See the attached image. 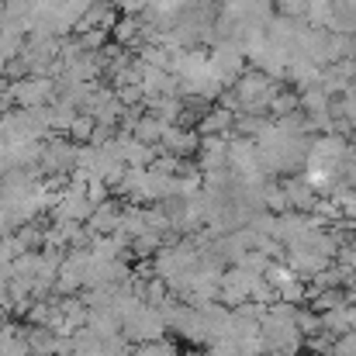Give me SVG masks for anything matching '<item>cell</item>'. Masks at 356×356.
Here are the masks:
<instances>
[{"label":"cell","instance_id":"cell-1","mask_svg":"<svg viewBox=\"0 0 356 356\" xmlns=\"http://www.w3.org/2000/svg\"><path fill=\"white\" fill-rule=\"evenodd\" d=\"M280 87H284V83L263 76L259 70H245L229 90L236 94L238 115H270V104H273V97L280 94Z\"/></svg>","mask_w":356,"mask_h":356},{"label":"cell","instance_id":"cell-2","mask_svg":"<svg viewBox=\"0 0 356 356\" xmlns=\"http://www.w3.org/2000/svg\"><path fill=\"white\" fill-rule=\"evenodd\" d=\"M3 101H14L24 111L28 108H42V104L56 101V83H52V76H21V80H14L3 90Z\"/></svg>","mask_w":356,"mask_h":356},{"label":"cell","instance_id":"cell-3","mask_svg":"<svg viewBox=\"0 0 356 356\" xmlns=\"http://www.w3.org/2000/svg\"><path fill=\"white\" fill-rule=\"evenodd\" d=\"M197 145H201V135L197 128H180V124H170L156 145V152L163 156H173V159H187V156H197Z\"/></svg>","mask_w":356,"mask_h":356},{"label":"cell","instance_id":"cell-4","mask_svg":"<svg viewBox=\"0 0 356 356\" xmlns=\"http://www.w3.org/2000/svg\"><path fill=\"white\" fill-rule=\"evenodd\" d=\"M208 59H211V70H215V76H218L225 87H232L238 76L245 73V59H242V52H238L236 45H229V42L215 45V49L208 52Z\"/></svg>","mask_w":356,"mask_h":356},{"label":"cell","instance_id":"cell-5","mask_svg":"<svg viewBox=\"0 0 356 356\" xmlns=\"http://www.w3.org/2000/svg\"><path fill=\"white\" fill-rule=\"evenodd\" d=\"M225 166H229V138L225 135H201L197 170L211 173V170H225Z\"/></svg>","mask_w":356,"mask_h":356},{"label":"cell","instance_id":"cell-6","mask_svg":"<svg viewBox=\"0 0 356 356\" xmlns=\"http://www.w3.org/2000/svg\"><path fill=\"white\" fill-rule=\"evenodd\" d=\"M121 215H124L121 204H115V201H101V204L90 211V218H87L90 236H115L118 225H121Z\"/></svg>","mask_w":356,"mask_h":356},{"label":"cell","instance_id":"cell-7","mask_svg":"<svg viewBox=\"0 0 356 356\" xmlns=\"http://www.w3.org/2000/svg\"><path fill=\"white\" fill-rule=\"evenodd\" d=\"M280 191H284V197H287V208H291V211L312 215V208H315L318 194L305 184V177H287V180L280 184Z\"/></svg>","mask_w":356,"mask_h":356},{"label":"cell","instance_id":"cell-8","mask_svg":"<svg viewBox=\"0 0 356 356\" xmlns=\"http://www.w3.org/2000/svg\"><path fill=\"white\" fill-rule=\"evenodd\" d=\"M232 121L236 115L232 111H225L222 104H211V108H204V115L197 118V135H232Z\"/></svg>","mask_w":356,"mask_h":356},{"label":"cell","instance_id":"cell-9","mask_svg":"<svg viewBox=\"0 0 356 356\" xmlns=\"http://www.w3.org/2000/svg\"><path fill=\"white\" fill-rule=\"evenodd\" d=\"M163 131H166V124L156 118L152 111H142L138 118H135V124L128 128V135L135 138V142H142V145H159V138H163Z\"/></svg>","mask_w":356,"mask_h":356},{"label":"cell","instance_id":"cell-10","mask_svg":"<svg viewBox=\"0 0 356 356\" xmlns=\"http://www.w3.org/2000/svg\"><path fill=\"white\" fill-rule=\"evenodd\" d=\"M142 31H145V21L142 17H118L111 35H115V45L118 49H128V45H142Z\"/></svg>","mask_w":356,"mask_h":356},{"label":"cell","instance_id":"cell-11","mask_svg":"<svg viewBox=\"0 0 356 356\" xmlns=\"http://www.w3.org/2000/svg\"><path fill=\"white\" fill-rule=\"evenodd\" d=\"M332 17V0H308L305 3V24L308 28H325Z\"/></svg>","mask_w":356,"mask_h":356},{"label":"cell","instance_id":"cell-12","mask_svg":"<svg viewBox=\"0 0 356 356\" xmlns=\"http://www.w3.org/2000/svg\"><path fill=\"white\" fill-rule=\"evenodd\" d=\"M294 111H301V108H298V90L280 87V94H277L273 104H270V115H273V118H284V115H294Z\"/></svg>","mask_w":356,"mask_h":356},{"label":"cell","instance_id":"cell-13","mask_svg":"<svg viewBox=\"0 0 356 356\" xmlns=\"http://www.w3.org/2000/svg\"><path fill=\"white\" fill-rule=\"evenodd\" d=\"M94 128H97V121L90 118V115H76V121L70 124V131H66V135H70L76 145H87V142L94 138Z\"/></svg>","mask_w":356,"mask_h":356},{"label":"cell","instance_id":"cell-14","mask_svg":"<svg viewBox=\"0 0 356 356\" xmlns=\"http://www.w3.org/2000/svg\"><path fill=\"white\" fill-rule=\"evenodd\" d=\"M131 356H177V346L170 339H152V343H142Z\"/></svg>","mask_w":356,"mask_h":356},{"label":"cell","instance_id":"cell-15","mask_svg":"<svg viewBox=\"0 0 356 356\" xmlns=\"http://www.w3.org/2000/svg\"><path fill=\"white\" fill-rule=\"evenodd\" d=\"M76 42L83 45V52H101L108 45V31H83L76 35Z\"/></svg>","mask_w":356,"mask_h":356}]
</instances>
